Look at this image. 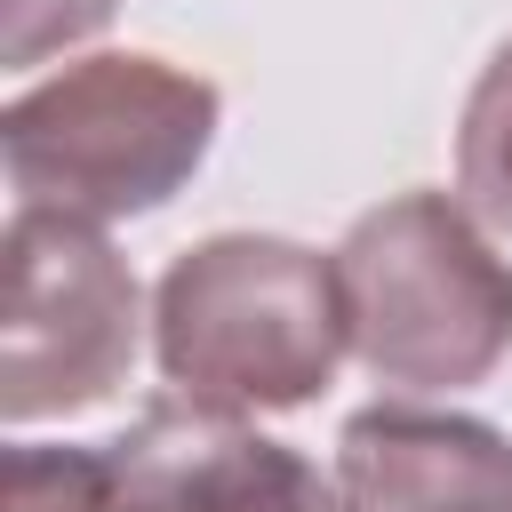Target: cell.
Here are the masks:
<instances>
[{
  "instance_id": "1",
  "label": "cell",
  "mask_w": 512,
  "mask_h": 512,
  "mask_svg": "<svg viewBox=\"0 0 512 512\" xmlns=\"http://www.w3.org/2000/svg\"><path fill=\"white\" fill-rule=\"evenodd\" d=\"M344 336L336 256L280 232L192 240L152 288V360L176 400L216 416H280L328 392Z\"/></svg>"
},
{
  "instance_id": "2",
  "label": "cell",
  "mask_w": 512,
  "mask_h": 512,
  "mask_svg": "<svg viewBox=\"0 0 512 512\" xmlns=\"http://www.w3.org/2000/svg\"><path fill=\"white\" fill-rule=\"evenodd\" d=\"M224 96L216 80L144 56V48H104L80 56L48 80H32L0 112V160L16 208L72 216V224H120L152 216L176 200L208 144H216Z\"/></svg>"
},
{
  "instance_id": "3",
  "label": "cell",
  "mask_w": 512,
  "mask_h": 512,
  "mask_svg": "<svg viewBox=\"0 0 512 512\" xmlns=\"http://www.w3.org/2000/svg\"><path fill=\"white\" fill-rule=\"evenodd\" d=\"M352 360L392 392L488 384L512 352V264L448 192H400L328 248Z\"/></svg>"
},
{
  "instance_id": "4",
  "label": "cell",
  "mask_w": 512,
  "mask_h": 512,
  "mask_svg": "<svg viewBox=\"0 0 512 512\" xmlns=\"http://www.w3.org/2000/svg\"><path fill=\"white\" fill-rule=\"evenodd\" d=\"M8 320H0V416L24 432L40 416H80L112 400L136 368L144 296L104 224L8 216Z\"/></svg>"
},
{
  "instance_id": "5",
  "label": "cell",
  "mask_w": 512,
  "mask_h": 512,
  "mask_svg": "<svg viewBox=\"0 0 512 512\" xmlns=\"http://www.w3.org/2000/svg\"><path fill=\"white\" fill-rule=\"evenodd\" d=\"M104 512H344L336 480L248 416L192 400H152L120 440H104Z\"/></svg>"
},
{
  "instance_id": "6",
  "label": "cell",
  "mask_w": 512,
  "mask_h": 512,
  "mask_svg": "<svg viewBox=\"0 0 512 512\" xmlns=\"http://www.w3.org/2000/svg\"><path fill=\"white\" fill-rule=\"evenodd\" d=\"M344 512H512V440L456 408L376 400L336 432Z\"/></svg>"
},
{
  "instance_id": "7",
  "label": "cell",
  "mask_w": 512,
  "mask_h": 512,
  "mask_svg": "<svg viewBox=\"0 0 512 512\" xmlns=\"http://www.w3.org/2000/svg\"><path fill=\"white\" fill-rule=\"evenodd\" d=\"M456 192L464 208L512 240V40L480 64L464 120H456Z\"/></svg>"
},
{
  "instance_id": "8",
  "label": "cell",
  "mask_w": 512,
  "mask_h": 512,
  "mask_svg": "<svg viewBox=\"0 0 512 512\" xmlns=\"http://www.w3.org/2000/svg\"><path fill=\"white\" fill-rule=\"evenodd\" d=\"M8 512H104V440L96 448L16 440L8 448Z\"/></svg>"
},
{
  "instance_id": "9",
  "label": "cell",
  "mask_w": 512,
  "mask_h": 512,
  "mask_svg": "<svg viewBox=\"0 0 512 512\" xmlns=\"http://www.w3.org/2000/svg\"><path fill=\"white\" fill-rule=\"evenodd\" d=\"M112 8H120V0H8V40H0L8 72H32V64H48L56 48L104 32Z\"/></svg>"
}]
</instances>
